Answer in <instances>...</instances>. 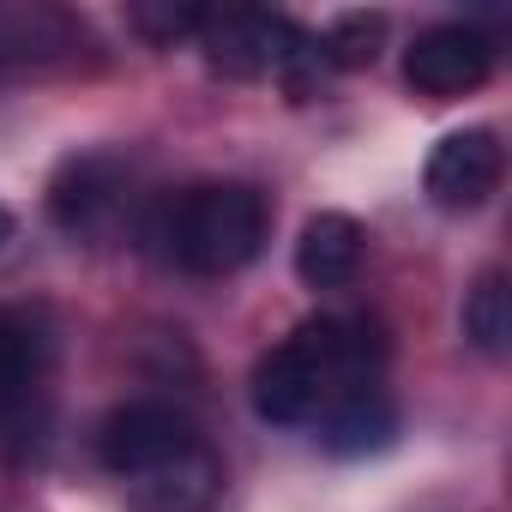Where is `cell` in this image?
Returning <instances> with one entry per match:
<instances>
[{"instance_id":"cell-2","label":"cell","mask_w":512,"mask_h":512,"mask_svg":"<svg viewBox=\"0 0 512 512\" xmlns=\"http://www.w3.org/2000/svg\"><path fill=\"white\" fill-rule=\"evenodd\" d=\"M272 205L247 181H199L181 193L151 199L145 241L163 266H181L193 278H229L266 253Z\"/></svg>"},{"instance_id":"cell-10","label":"cell","mask_w":512,"mask_h":512,"mask_svg":"<svg viewBox=\"0 0 512 512\" xmlns=\"http://www.w3.org/2000/svg\"><path fill=\"white\" fill-rule=\"evenodd\" d=\"M49 362H55V338L43 314L0 308V422H19L31 410V398L49 380Z\"/></svg>"},{"instance_id":"cell-11","label":"cell","mask_w":512,"mask_h":512,"mask_svg":"<svg viewBox=\"0 0 512 512\" xmlns=\"http://www.w3.org/2000/svg\"><path fill=\"white\" fill-rule=\"evenodd\" d=\"M362 253H368V235L350 211H314L296 241V278L308 290H350L362 272Z\"/></svg>"},{"instance_id":"cell-16","label":"cell","mask_w":512,"mask_h":512,"mask_svg":"<svg viewBox=\"0 0 512 512\" xmlns=\"http://www.w3.org/2000/svg\"><path fill=\"white\" fill-rule=\"evenodd\" d=\"M7 241H13V211L0 205V247H7Z\"/></svg>"},{"instance_id":"cell-14","label":"cell","mask_w":512,"mask_h":512,"mask_svg":"<svg viewBox=\"0 0 512 512\" xmlns=\"http://www.w3.org/2000/svg\"><path fill=\"white\" fill-rule=\"evenodd\" d=\"M380 49H386V13H344L320 37V55L332 73H362L380 61Z\"/></svg>"},{"instance_id":"cell-8","label":"cell","mask_w":512,"mask_h":512,"mask_svg":"<svg viewBox=\"0 0 512 512\" xmlns=\"http://www.w3.org/2000/svg\"><path fill=\"white\" fill-rule=\"evenodd\" d=\"M121 488H127L133 512H217V500H223V458L199 440V446L127 476Z\"/></svg>"},{"instance_id":"cell-5","label":"cell","mask_w":512,"mask_h":512,"mask_svg":"<svg viewBox=\"0 0 512 512\" xmlns=\"http://www.w3.org/2000/svg\"><path fill=\"white\" fill-rule=\"evenodd\" d=\"M199 440L205 434L193 428L187 410H175L163 398H133V404H115L103 416V428H97V464L127 482V476H139V470H151V464L199 446Z\"/></svg>"},{"instance_id":"cell-12","label":"cell","mask_w":512,"mask_h":512,"mask_svg":"<svg viewBox=\"0 0 512 512\" xmlns=\"http://www.w3.org/2000/svg\"><path fill=\"white\" fill-rule=\"evenodd\" d=\"M91 49L85 19L61 7H0V61H73Z\"/></svg>"},{"instance_id":"cell-15","label":"cell","mask_w":512,"mask_h":512,"mask_svg":"<svg viewBox=\"0 0 512 512\" xmlns=\"http://www.w3.org/2000/svg\"><path fill=\"white\" fill-rule=\"evenodd\" d=\"M211 7H175V0H139V7H127V31H139L151 49H175V43H199Z\"/></svg>"},{"instance_id":"cell-9","label":"cell","mask_w":512,"mask_h":512,"mask_svg":"<svg viewBox=\"0 0 512 512\" xmlns=\"http://www.w3.org/2000/svg\"><path fill=\"white\" fill-rule=\"evenodd\" d=\"M320 446L332 458H368V452H386L398 440V404L380 380H356L350 392H338L320 416Z\"/></svg>"},{"instance_id":"cell-7","label":"cell","mask_w":512,"mask_h":512,"mask_svg":"<svg viewBox=\"0 0 512 512\" xmlns=\"http://www.w3.org/2000/svg\"><path fill=\"white\" fill-rule=\"evenodd\" d=\"M500 169H506V151H500L494 127H458L428 151L422 187H428V199L440 211H476V205L494 199Z\"/></svg>"},{"instance_id":"cell-1","label":"cell","mask_w":512,"mask_h":512,"mask_svg":"<svg viewBox=\"0 0 512 512\" xmlns=\"http://www.w3.org/2000/svg\"><path fill=\"white\" fill-rule=\"evenodd\" d=\"M386 332L356 314H314L253 362V410L272 428L314 422L356 380H380Z\"/></svg>"},{"instance_id":"cell-4","label":"cell","mask_w":512,"mask_h":512,"mask_svg":"<svg viewBox=\"0 0 512 512\" xmlns=\"http://www.w3.org/2000/svg\"><path fill=\"white\" fill-rule=\"evenodd\" d=\"M308 31L290 25L284 13H253V7H211L205 31H199V55L211 73L223 79H266L284 73V61L296 55Z\"/></svg>"},{"instance_id":"cell-3","label":"cell","mask_w":512,"mask_h":512,"mask_svg":"<svg viewBox=\"0 0 512 512\" xmlns=\"http://www.w3.org/2000/svg\"><path fill=\"white\" fill-rule=\"evenodd\" d=\"M127 199H133V163L103 145L61 157L49 175V217L73 247H103L121 229Z\"/></svg>"},{"instance_id":"cell-6","label":"cell","mask_w":512,"mask_h":512,"mask_svg":"<svg viewBox=\"0 0 512 512\" xmlns=\"http://www.w3.org/2000/svg\"><path fill=\"white\" fill-rule=\"evenodd\" d=\"M494 73V37H482L476 25L464 19H446V25H428L416 31V43L404 49V85L428 103H452V97H470L476 85H488Z\"/></svg>"},{"instance_id":"cell-13","label":"cell","mask_w":512,"mask_h":512,"mask_svg":"<svg viewBox=\"0 0 512 512\" xmlns=\"http://www.w3.org/2000/svg\"><path fill=\"white\" fill-rule=\"evenodd\" d=\"M464 338L488 356V362H500L506 350H512V290H506V272L500 266H488V272H476V284L464 290Z\"/></svg>"}]
</instances>
